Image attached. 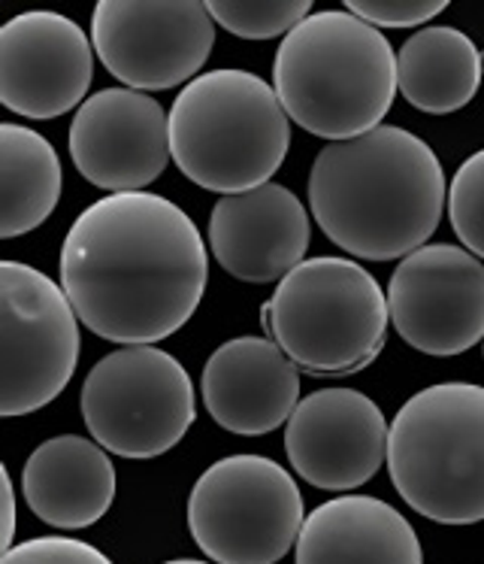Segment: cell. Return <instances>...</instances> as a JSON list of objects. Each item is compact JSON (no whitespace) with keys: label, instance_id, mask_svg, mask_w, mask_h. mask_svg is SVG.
I'll use <instances>...</instances> for the list:
<instances>
[{"label":"cell","instance_id":"1","mask_svg":"<svg viewBox=\"0 0 484 564\" xmlns=\"http://www.w3.org/2000/svg\"><path fill=\"white\" fill-rule=\"evenodd\" d=\"M61 289L88 332L119 346H155L188 325L209 280L194 219L152 192L85 207L61 246Z\"/></svg>","mask_w":484,"mask_h":564},{"label":"cell","instance_id":"2","mask_svg":"<svg viewBox=\"0 0 484 564\" xmlns=\"http://www.w3.org/2000/svg\"><path fill=\"white\" fill-rule=\"evenodd\" d=\"M448 185L442 161L397 124L327 143L309 171V209L330 243L363 261H394L433 237Z\"/></svg>","mask_w":484,"mask_h":564},{"label":"cell","instance_id":"3","mask_svg":"<svg viewBox=\"0 0 484 564\" xmlns=\"http://www.w3.org/2000/svg\"><path fill=\"white\" fill-rule=\"evenodd\" d=\"M273 88L290 122L342 143L382 128L397 98V52L349 10H321L282 37Z\"/></svg>","mask_w":484,"mask_h":564},{"label":"cell","instance_id":"4","mask_svg":"<svg viewBox=\"0 0 484 564\" xmlns=\"http://www.w3.org/2000/svg\"><path fill=\"white\" fill-rule=\"evenodd\" d=\"M288 149L290 119L276 88L249 70L200 74L169 107V159L221 197L270 183Z\"/></svg>","mask_w":484,"mask_h":564},{"label":"cell","instance_id":"5","mask_svg":"<svg viewBox=\"0 0 484 564\" xmlns=\"http://www.w3.org/2000/svg\"><path fill=\"white\" fill-rule=\"evenodd\" d=\"M399 498L439 525L484 519V386L436 382L399 406L387 434Z\"/></svg>","mask_w":484,"mask_h":564},{"label":"cell","instance_id":"6","mask_svg":"<svg viewBox=\"0 0 484 564\" xmlns=\"http://www.w3.org/2000/svg\"><path fill=\"white\" fill-rule=\"evenodd\" d=\"M385 289L370 270L339 256H315L278 282L261 307L266 337L312 377H351L382 356Z\"/></svg>","mask_w":484,"mask_h":564},{"label":"cell","instance_id":"7","mask_svg":"<svg viewBox=\"0 0 484 564\" xmlns=\"http://www.w3.org/2000/svg\"><path fill=\"white\" fill-rule=\"evenodd\" d=\"M306 525L300 486L266 455H228L188 495V531L212 564H276Z\"/></svg>","mask_w":484,"mask_h":564},{"label":"cell","instance_id":"8","mask_svg":"<svg viewBox=\"0 0 484 564\" xmlns=\"http://www.w3.org/2000/svg\"><path fill=\"white\" fill-rule=\"evenodd\" d=\"M79 404L88 434L131 462L169 453L197 419L188 370L157 346H121L100 358L85 377Z\"/></svg>","mask_w":484,"mask_h":564},{"label":"cell","instance_id":"9","mask_svg":"<svg viewBox=\"0 0 484 564\" xmlns=\"http://www.w3.org/2000/svg\"><path fill=\"white\" fill-rule=\"evenodd\" d=\"M82 352L79 316L43 270L0 264V413L28 416L70 386Z\"/></svg>","mask_w":484,"mask_h":564},{"label":"cell","instance_id":"10","mask_svg":"<svg viewBox=\"0 0 484 564\" xmlns=\"http://www.w3.org/2000/svg\"><path fill=\"white\" fill-rule=\"evenodd\" d=\"M91 43L124 88L167 91L197 79L216 43V19L200 0H100Z\"/></svg>","mask_w":484,"mask_h":564},{"label":"cell","instance_id":"11","mask_svg":"<svg viewBox=\"0 0 484 564\" xmlns=\"http://www.w3.org/2000/svg\"><path fill=\"white\" fill-rule=\"evenodd\" d=\"M387 307L411 349L460 356L484 340V261L463 246H421L394 270Z\"/></svg>","mask_w":484,"mask_h":564},{"label":"cell","instance_id":"12","mask_svg":"<svg viewBox=\"0 0 484 564\" xmlns=\"http://www.w3.org/2000/svg\"><path fill=\"white\" fill-rule=\"evenodd\" d=\"M95 43L73 19L48 10L12 15L0 28V104L22 119L48 122L85 104Z\"/></svg>","mask_w":484,"mask_h":564},{"label":"cell","instance_id":"13","mask_svg":"<svg viewBox=\"0 0 484 564\" xmlns=\"http://www.w3.org/2000/svg\"><path fill=\"white\" fill-rule=\"evenodd\" d=\"M385 413L358 389L306 394L285 425V453L297 477L324 491L370 482L387 458Z\"/></svg>","mask_w":484,"mask_h":564},{"label":"cell","instance_id":"14","mask_svg":"<svg viewBox=\"0 0 484 564\" xmlns=\"http://www.w3.org/2000/svg\"><path fill=\"white\" fill-rule=\"evenodd\" d=\"M70 159L103 192H143L169 161V119L145 91L100 88L76 110Z\"/></svg>","mask_w":484,"mask_h":564},{"label":"cell","instance_id":"15","mask_svg":"<svg viewBox=\"0 0 484 564\" xmlns=\"http://www.w3.org/2000/svg\"><path fill=\"white\" fill-rule=\"evenodd\" d=\"M312 221L290 188L266 183L245 195L218 197L209 216V249L242 282H282L302 264Z\"/></svg>","mask_w":484,"mask_h":564},{"label":"cell","instance_id":"16","mask_svg":"<svg viewBox=\"0 0 484 564\" xmlns=\"http://www.w3.org/2000/svg\"><path fill=\"white\" fill-rule=\"evenodd\" d=\"M200 389L218 429L264 437L300 404V368L270 337H233L209 356Z\"/></svg>","mask_w":484,"mask_h":564},{"label":"cell","instance_id":"17","mask_svg":"<svg viewBox=\"0 0 484 564\" xmlns=\"http://www.w3.org/2000/svg\"><path fill=\"white\" fill-rule=\"evenodd\" d=\"M22 495L31 513L48 528H91L112 507L116 467L97 441L61 434L40 443L24 462Z\"/></svg>","mask_w":484,"mask_h":564},{"label":"cell","instance_id":"18","mask_svg":"<svg viewBox=\"0 0 484 564\" xmlns=\"http://www.w3.org/2000/svg\"><path fill=\"white\" fill-rule=\"evenodd\" d=\"M297 564H424V550L397 507L373 495H339L306 516Z\"/></svg>","mask_w":484,"mask_h":564},{"label":"cell","instance_id":"19","mask_svg":"<svg viewBox=\"0 0 484 564\" xmlns=\"http://www.w3.org/2000/svg\"><path fill=\"white\" fill-rule=\"evenodd\" d=\"M482 52L458 28L433 25L411 34L397 52L399 95L415 110L448 116L463 110L482 86Z\"/></svg>","mask_w":484,"mask_h":564},{"label":"cell","instance_id":"20","mask_svg":"<svg viewBox=\"0 0 484 564\" xmlns=\"http://www.w3.org/2000/svg\"><path fill=\"white\" fill-rule=\"evenodd\" d=\"M61 161L46 137L15 122L0 128V237L34 231L55 213Z\"/></svg>","mask_w":484,"mask_h":564},{"label":"cell","instance_id":"21","mask_svg":"<svg viewBox=\"0 0 484 564\" xmlns=\"http://www.w3.org/2000/svg\"><path fill=\"white\" fill-rule=\"evenodd\" d=\"M206 7L216 25L240 40L288 37L306 15H312L309 0H209Z\"/></svg>","mask_w":484,"mask_h":564},{"label":"cell","instance_id":"22","mask_svg":"<svg viewBox=\"0 0 484 564\" xmlns=\"http://www.w3.org/2000/svg\"><path fill=\"white\" fill-rule=\"evenodd\" d=\"M448 219L463 249L484 261V149L472 152L448 185Z\"/></svg>","mask_w":484,"mask_h":564},{"label":"cell","instance_id":"23","mask_svg":"<svg viewBox=\"0 0 484 564\" xmlns=\"http://www.w3.org/2000/svg\"><path fill=\"white\" fill-rule=\"evenodd\" d=\"M0 564H112V558L85 540L34 538L3 552Z\"/></svg>","mask_w":484,"mask_h":564},{"label":"cell","instance_id":"24","mask_svg":"<svg viewBox=\"0 0 484 564\" xmlns=\"http://www.w3.org/2000/svg\"><path fill=\"white\" fill-rule=\"evenodd\" d=\"M345 10L373 28H415L446 13V0H349Z\"/></svg>","mask_w":484,"mask_h":564},{"label":"cell","instance_id":"25","mask_svg":"<svg viewBox=\"0 0 484 564\" xmlns=\"http://www.w3.org/2000/svg\"><path fill=\"white\" fill-rule=\"evenodd\" d=\"M0 482H3V510H7V525H3V552H10L12 534H15V489H12V479L7 467H0Z\"/></svg>","mask_w":484,"mask_h":564},{"label":"cell","instance_id":"26","mask_svg":"<svg viewBox=\"0 0 484 564\" xmlns=\"http://www.w3.org/2000/svg\"><path fill=\"white\" fill-rule=\"evenodd\" d=\"M164 564H212V562H200V558H173V562Z\"/></svg>","mask_w":484,"mask_h":564}]
</instances>
